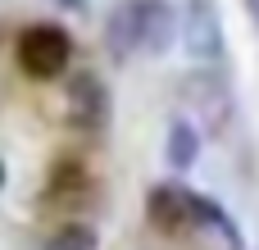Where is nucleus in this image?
Returning a JSON list of instances; mask_svg holds the SVG:
<instances>
[{"label":"nucleus","instance_id":"obj_1","mask_svg":"<svg viewBox=\"0 0 259 250\" xmlns=\"http://www.w3.org/2000/svg\"><path fill=\"white\" fill-rule=\"evenodd\" d=\"M68 59H73V36L64 27H55V23L23 27V36H18V68L27 77L50 82V77H59L68 68Z\"/></svg>","mask_w":259,"mask_h":250},{"label":"nucleus","instance_id":"obj_2","mask_svg":"<svg viewBox=\"0 0 259 250\" xmlns=\"http://www.w3.org/2000/svg\"><path fill=\"white\" fill-rule=\"evenodd\" d=\"M196 205H200L196 191H187L178 182H159L146 196V219L159 232H187V228H196Z\"/></svg>","mask_w":259,"mask_h":250},{"label":"nucleus","instance_id":"obj_3","mask_svg":"<svg viewBox=\"0 0 259 250\" xmlns=\"http://www.w3.org/2000/svg\"><path fill=\"white\" fill-rule=\"evenodd\" d=\"M182 41H187L191 59H200V64H214V59L223 55V23H219L214 0H191V5H187Z\"/></svg>","mask_w":259,"mask_h":250},{"label":"nucleus","instance_id":"obj_4","mask_svg":"<svg viewBox=\"0 0 259 250\" xmlns=\"http://www.w3.org/2000/svg\"><path fill=\"white\" fill-rule=\"evenodd\" d=\"M132 23H137V50L141 55H164L173 41V5L168 0H132Z\"/></svg>","mask_w":259,"mask_h":250},{"label":"nucleus","instance_id":"obj_5","mask_svg":"<svg viewBox=\"0 0 259 250\" xmlns=\"http://www.w3.org/2000/svg\"><path fill=\"white\" fill-rule=\"evenodd\" d=\"M68 118L77 128H105L109 123V91L96 73L68 77Z\"/></svg>","mask_w":259,"mask_h":250},{"label":"nucleus","instance_id":"obj_6","mask_svg":"<svg viewBox=\"0 0 259 250\" xmlns=\"http://www.w3.org/2000/svg\"><path fill=\"white\" fill-rule=\"evenodd\" d=\"M182 100L200 114V118H209V123H223L228 114H232V96H228V87L219 82V77H209V73H200V77H187V87H182Z\"/></svg>","mask_w":259,"mask_h":250},{"label":"nucleus","instance_id":"obj_7","mask_svg":"<svg viewBox=\"0 0 259 250\" xmlns=\"http://www.w3.org/2000/svg\"><path fill=\"white\" fill-rule=\"evenodd\" d=\"M46 250H100V237H96L87 223H64V228L46 241Z\"/></svg>","mask_w":259,"mask_h":250},{"label":"nucleus","instance_id":"obj_8","mask_svg":"<svg viewBox=\"0 0 259 250\" xmlns=\"http://www.w3.org/2000/svg\"><path fill=\"white\" fill-rule=\"evenodd\" d=\"M196 150H200V137L191 132V123H173V128H168V159H173L178 169H187V164L196 159Z\"/></svg>","mask_w":259,"mask_h":250},{"label":"nucleus","instance_id":"obj_9","mask_svg":"<svg viewBox=\"0 0 259 250\" xmlns=\"http://www.w3.org/2000/svg\"><path fill=\"white\" fill-rule=\"evenodd\" d=\"M246 5H250V14H255V18H259V0H246Z\"/></svg>","mask_w":259,"mask_h":250},{"label":"nucleus","instance_id":"obj_10","mask_svg":"<svg viewBox=\"0 0 259 250\" xmlns=\"http://www.w3.org/2000/svg\"><path fill=\"white\" fill-rule=\"evenodd\" d=\"M0 182H5V164H0Z\"/></svg>","mask_w":259,"mask_h":250}]
</instances>
